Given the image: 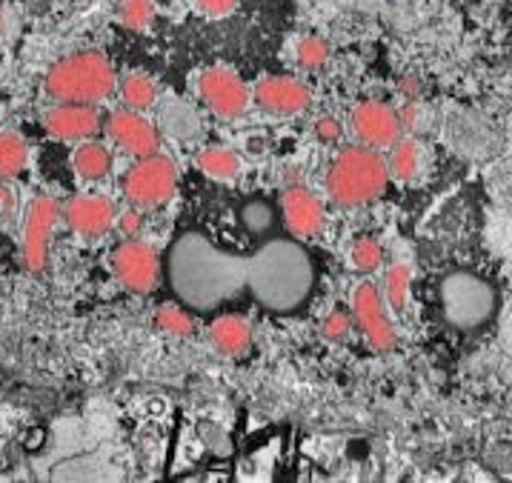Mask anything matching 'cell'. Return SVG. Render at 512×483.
Listing matches in <instances>:
<instances>
[{
  "instance_id": "cell-21",
  "label": "cell",
  "mask_w": 512,
  "mask_h": 483,
  "mask_svg": "<svg viewBox=\"0 0 512 483\" xmlns=\"http://www.w3.org/2000/svg\"><path fill=\"white\" fill-rule=\"evenodd\" d=\"M121 98L126 103V109L144 112V109L155 106V101H158V86L146 75H129L121 83Z\"/></svg>"
},
{
  "instance_id": "cell-5",
  "label": "cell",
  "mask_w": 512,
  "mask_h": 483,
  "mask_svg": "<svg viewBox=\"0 0 512 483\" xmlns=\"http://www.w3.org/2000/svg\"><path fill=\"white\" fill-rule=\"evenodd\" d=\"M178 189V169L166 155H146L126 172L123 195L135 209H155L166 203Z\"/></svg>"
},
{
  "instance_id": "cell-9",
  "label": "cell",
  "mask_w": 512,
  "mask_h": 483,
  "mask_svg": "<svg viewBox=\"0 0 512 483\" xmlns=\"http://www.w3.org/2000/svg\"><path fill=\"white\" fill-rule=\"evenodd\" d=\"M352 312L372 349L390 352L395 346V329L384 312V295L372 281H361L352 292Z\"/></svg>"
},
{
  "instance_id": "cell-11",
  "label": "cell",
  "mask_w": 512,
  "mask_h": 483,
  "mask_svg": "<svg viewBox=\"0 0 512 483\" xmlns=\"http://www.w3.org/2000/svg\"><path fill=\"white\" fill-rule=\"evenodd\" d=\"M255 103L269 112V115H301L312 101V92H309L307 83L295 81V78H284V75H272L264 81L255 83V89L249 92Z\"/></svg>"
},
{
  "instance_id": "cell-29",
  "label": "cell",
  "mask_w": 512,
  "mask_h": 483,
  "mask_svg": "<svg viewBox=\"0 0 512 483\" xmlns=\"http://www.w3.org/2000/svg\"><path fill=\"white\" fill-rule=\"evenodd\" d=\"M344 135V126H341V121L338 118H321V121L315 123V138L324 143H335L338 138Z\"/></svg>"
},
{
  "instance_id": "cell-10",
  "label": "cell",
  "mask_w": 512,
  "mask_h": 483,
  "mask_svg": "<svg viewBox=\"0 0 512 483\" xmlns=\"http://www.w3.org/2000/svg\"><path fill=\"white\" fill-rule=\"evenodd\" d=\"M106 135L112 138L115 146H121L123 152H129L132 158H146L155 155L161 138L155 132V126L146 121L144 115H138L135 109H118L109 115L106 121Z\"/></svg>"
},
{
  "instance_id": "cell-3",
  "label": "cell",
  "mask_w": 512,
  "mask_h": 483,
  "mask_svg": "<svg viewBox=\"0 0 512 483\" xmlns=\"http://www.w3.org/2000/svg\"><path fill=\"white\" fill-rule=\"evenodd\" d=\"M118 86L115 69L101 52H75L55 63L46 75V95L58 103H103Z\"/></svg>"
},
{
  "instance_id": "cell-26",
  "label": "cell",
  "mask_w": 512,
  "mask_h": 483,
  "mask_svg": "<svg viewBox=\"0 0 512 483\" xmlns=\"http://www.w3.org/2000/svg\"><path fill=\"white\" fill-rule=\"evenodd\" d=\"M384 261V252L381 246L372 241V238H358L352 243V263L361 269V272H375Z\"/></svg>"
},
{
  "instance_id": "cell-20",
  "label": "cell",
  "mask_w": 512,
  "mask_h": 483,
  "mask_svg": "<svg viewBox=\"0 0 512 483\" xmlns=\"http://www.w3.org/2000/svg\"><path fill=\"white\" fill-rule=\"evenodd\" d=\"M29 161V149L18 132H0V181L18 178Z\"/></svg>"
},
{
  "instance_id": "cell-27",
  "label": "cell",
  "mask_w": 512,
  "mask_h": 483,
  "mask_svg": "<svg viewBox=\"0 0 512 483\" xmlns=\"http://www.w3.org/2000/svg\"><path fill=\"white\" fill-rule=\"evenodd\" d=\"M329 58L327 43L321 38H304L298 43V63L307 66V69H321Z\"/></svg>"
},
{
  "instance_id": "cell-23",
  "label": "cell",
  "mask_w": 512,
  "mask_h": 483,
  "mask_svg": "<svg viewBox=\"0 0 512 483\" xmlns=\"http://www.w3.org/2000/svg\"><path fill=\"white\" fill-rule=\"evenodd\" d=\"M152 18H155L152 0H121V6H118V21L126 29H146Z\"/></svg>"
},
{
  "instance_id": "cell-28",
  "label": "cell",
  "mask_w": 512,
  "mask_h": 483,
  "mask_svg": "<svg viewBox=\"0 0 512 483\" xmlns=\"http://www.w3.org/2000/svg\"><path fill=\"white\" fill-rule=\"evenodd\" d=\"M349 332V318L344 312H332L324 326H321V335L327 338V341H344Z\"/></svg>"
},
{
  "instance_id": "cell-12",
  "label": "cell",
  "mask_w": 512,
  "mask_h": 483,
  "mask_svg": "<svg viewBox=\"0 0 512 483\" xmlns=\"http://www.w3.org/2000/svg\"><path fill=\"white\" fill-rule=\"evenodd\" d=\"M352 126H355V135L369 149H390L401 135V123H398L395 109L381 101L358 103L352 112Z\"/></svg>"
},
{
  "instance_id": "cell-30",
  "label": "cell",
  "mask_w": 512,
  "mask_h": 483,
  "mask_svg": "<svg viewBox=\"0 0 512 483\" xmlns=\"http://www.w3.org/2000/svg\"><path fill=\"white\" fill-rule=\"evenodd\" d=\"M195 6L209 18H224L238 6V0H195Z\"/></svg>"
},
{
  "instance_id": "cell-33",
  "label": "cell",
  "mask_w": 512,
  "mask_h": 483,
  "mask_svg": "<svg viewBox=\"0 0 512 483\" xmlns=\"http://www.w3.org/2000/svg\"><path fill=\"white\" fill-rule=\"evenodd\" d=\"M395 115H398V123H401V129H404V126H415V123H418V106H404V109H401V112H395Z\"/></svg>"
},
{
  "instance_id": "cell-24",
  "label": "cell",
  "mask_w": 512,
  "mask_h": 483,
  "mask_svg": "<svg viewBox=\"0 0 512 483\" xmlns=\"http://www.w3.org/2000/svg\"><path fill=\"white\" fill-rule=\"evenodd\" d=\"M158 326L169 335L186 338V335H192V315L178 303H166V306L158 309Z\"/></svg>"
},
{
  "instance_id": "cell-8",
  "label": "cell",
  "mask_w": 512,
  "mask_h": 483,
  "mask_svg": "<svg viewBox=\"0 0 512 483\" xmlns=\"http://www.w3.org/2000/svg\"><path fill=\"white\" fill-rule=\"evenodd\" d=\"M61 215V203L55 198H35L26 209L23 223V266L32 275H41L49 261V235Z\"/></svg>"
},
{
  "instance_id": "cell-15",
  "label": "cell",
  "mask_w": 512,
  "mask_h": 483,
  "mask_svg": "<svg viewBox=\"0 0 512 483\" xmlns=\"http://www.w3.org/2000/svg\"><path fill=\"white\" fill-rule=\"evenodd\" d=\"M101 118L95 106L81 103H58L43 115V129L58 141H86L98 132Z\"/></svg>"
},
{
  "instance_id": "cell-6",
  "label": "cell",
  "mask_w": 512,
  "mask_h": 483,
  "mask_svg": "<svg viewBox=\"0 0 512 483\" xmlns=\"http://www.w3.org/2000/svg\"><path fill=\"white\" fill-rule=\"evenodd\" d=\"M112 272L123 289L135 295H146L155 289V283L161 278V261L149 243L123 241L112 252Z\"/></svg>"
},
{
  "instance_id": "cell-7",
  "label": "cell",
  "mask_w": 512,
  "mask_h": 483,
  "mask_svg": "<svg viewBox=\"0 0 512 483\" xmlns=\"http://www.w3.org/2000/svg\"><path fill=\"white\" fill-rule=\"evenodd\" d=\"M198 95L218 118H241L252 101L246 83L224 66H209L198 75Z\"/></svg>"
},
{
  "instance_id": "cell-1",
  "label": "cell",
  "mask_w": 512,
  "mask_h": 483,
  "mask_svg": "<svg viewBox=\"0 0 512 483\" xmlns=\"http://www.w3.org/2000/svg\"><path fill=\"white\" fill-rule=\"evenodd\" d=\"M161 275L189 315H215L235 303L292 315L307 306L315 289V261L304 241L289 235L235 252L198 229H186L169 243Z\"/></svg>"
},
{
  "instance_id": "cell-16",
  "label": "cell",
  "mask_w": 512,
  "mask_h": 483,
  "mask_svg": "<svg viewBox=\"0 0 512 483\" xmlns=\"http://www.w3.org/2000/svg\"><path fill=\"white\" fill-rule=\"evenodd\" d=\"M209 341L226 358H241L252 346V329L241 315H218L209 326Z\"/></svg>"
},
{
  "instance_id": "cell-18",
  "label": "cell",
  "mask_w": 512,
  "mask_h": 483,
  "mask_svg": "<svg viewBox=\"0 0 512 483\" xmlns=\"http://www.w3.org/2000/svg\"><path fill=\"white\" fill-rule=\"evenodd\" d=\"M392 178L410 183L421 172V146L415 138H398L390 146V161H387Z\"/></svg>"
},
{
  "instance_id": "cell-2",
  "label": "cell",
  "mask_w": 512,
  "mask_h": 483,
  "mask_svg": "<svg viewBox=\"0 0 512 483\" xmlns=\"http://www.w3.org/2000/svg\"><path fill=\"white\" fill-rule=\"evenodd\" d=\"M390 183L387 161L378 155V149L369 146H347L327 172V195L335 206H364L384 195Z\"/></svg>"
},
{
  "instance_id": "cell-32",
  "label": "cell",
  "mask_w": 512,
  "mask_h": 483,
  "mask_svg": "<svg viewBox=\"0 0 512 483\" xmlns=\"http://www.w3.org/2000/svg\"><path fill=\"white\" fill-rule=\"evenodd\" d=\"M12 212H15V195L6 183H0V221L12 218Z\"/></svg>"
},
{
  "instance_id": "cell-4",
  "label": "cell",
  "mask_w": 512,
  "mask_h": 483,
  "mask_svg": "<svg viewBox=\"0 0 512 483\" xmlns=\"http://www.w3.org/2000/svg\"><path fill=\"white\" fill-rule=\"evenodd\" d=\"M441 306L455 329H478L495 315V289L478 275L458 272L441 283Z\"/></svg>"
},
{
  "instance_id": "cell-19",
  "label": "cell",
  "mask_w": 512,
  "mask_h": 483,
  "mask_svg": "<svg viewBox=\"0 0 512 483\" xmlns=\"http://www.w3.org/2000/svg\"><path fill=\"white\" fill-rule=\"evenodd\" d=\"M198 166L204 172L206 178L212 181H235L241 175V161L232 149H224V146H212V149H204L198 155Z\"/></svg>"
},
{
  "instance_id": "cell-25",
  "label": "cell",
  "mask_w": 512,
  "mask_h": 483,
  "mask_svg": "<svg viewBox=\"0 0 512 483\" xmlns=\"http://www.w3.org/2000/svg\"><path fill=\"white\" fill-rule=\"evenodd\" d=\"M241 221H244V226L249 232H267L269 226H275L278 215H275V209H272L267 201H249L244 206Z\"/></svg>"
},
{
  "instance_id": "cell-14",
  "label": "cell",
  "mask_w": 512,
  "mask_h": 483,
  "mask_svg": "<svg viewBox=\"0 0 512 483\" xmlns=\"http://www.w3.org/2000/svg\"><path fill=\"white\" fill-rule=\"evenodd\" d=\"M63 218L83 238H101L115 226V206L101 195H78L63 206Z\"/></svg>"
},
{
  "instance_id": "cell-31",
  "label": "cell",
  "mask_w": 512,
  "mask_h": 483,
  "mask_svg": "<svg viewBox=\"0 0 512 483\" xmlns=\"http://www.w3.org/2000/svg\"><path fill=\"white\" fill-rule=\"evenodd\" d=\"M118 229H121L126 238L138 235V229H141V212L138 209H126L121 218H118Z\"/></svg>"
},
{
  "instance_id": "cell-17",
  "label": "cell",
  "mask_w": 512,
  "mask_h": 483,
  "mask_svg": "<svg viewBox=\"0 0 512 483\" xmlns=\"http://www.w3.org/2000/svg\"><path fill=\"white\" fill-rule=\"evenodd\" d=\"M72 166L86 181H101L112 169V155H109V149L103 143L86 141L72 152Z\"/></svg>"
},
{
  "instance_id": "cell-22",
  "label": "cell",
  "mask_w": 512,
  "mask_h": 483,
  "mask_svg": "<svg viewBox=\"0 0 512 483\" xmlns=\"http://www.w3.org/2000/svg\"><path fill=\"white\" fill-rule=\"evenodd\" d=\"M410 266H404V263H395L390 269V275H387V289L381 292L395 312H404V306H407V298H410Z\"/></svg>"
},
{
  "instance_id": "cell-13",
  "label": "cell",
  "mask_w": 512,
  "mask_h": 483,
  "mask_svg": "<svg viewBox=\"0 0 512 483\" xmlns=\"http://www.w3.org/2000/svg\"><path fill=\"white\" fill-rule=\"evenodd\" d=\"M281 221L289 229V238L307 241L321 229L324 206L304 186H289L281 192Z\"/></svg>"
}]
</instances>
